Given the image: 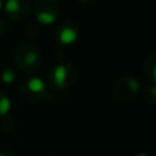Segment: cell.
<instances>
[{
  "instance_id": "cell-1",
  "label": "cell",
  "mask_w": 156,
  "mask_h": 156,
  "mask_svg": "<svg viewBox=\"0 0 156 156\" xmlns=\"http://www.w3.org/2000/svg\"><path fill=\"white\" fill-rule=\"evenodd\" d=\"M15 62L23 73H33L41 65V54L39 49L30 43H21L15 50Z\"/></svg>"
},
{
  "instance_id": "cell-2",
  "label": "cell",
  "mask_w": 156,
  "mask_h": 156,
  "mask_svg": "<svg viewBox=\"0 0 156 156\" xmlns=\"http://www.w3.org/2000/svg\"><path fill=\"white\" fill-rule=\"evenodd\" d=\"M78 68L71 62L57 63L49 71L50 84L56 89H66L72 87L78 80Z\"/></svg>"
},
{
  "instance_id": "cell-3",
  "label": "cell",
  "mask_w": 156,
  "mask_h": 156,
  "mask_svg": "<svg viewBox=\"0 0 156 156\" xmlns=\"http://www.w3.org/2000/svg\"><path fill=\"white\" fill-rule=\"evenodd\" d=\"M20 95L24 101L39 102L48 95V88L43 79L39 77H32L24 80L20 87Z\"/></svg>"
},
{
  "instance_id": "cell-4",
  "label": "cell",
  "mask_w": 156,
  "mask_h": 156,
  "mask_svg": "<svg viewBox=\"0 0 156 156\" xmlns=\"http://www.w3.org/2000/svg\"><path fill=\"white\" fill-rule=\"evenodd\" d=\"M35 18L39 23H52L60 15L61 6L55 0H37L32 5Z\"/></svg>"
},
{
  "instance_id": "cell-5",
  "label": "cell",
  "mask_w": 156,
  "mask_h": 156,
  "mask_svg": "<svg viewBox=\"0 0 156 156\" xmlns=\"http://www.w3.org/2000/svg\"><path fill=\"white\" fill-rule=\"evenodd\" d=\"M139 90V82L132 76H123L115 82L113 95L118 100L129 101L133 100Z\"/></svg>"
},
{
  "instance_id": "cell-6",
  "label": "cell",
  "mask_w": 156,
  "mask_h": 156,
  "mask_svg": "<svg viewBox=\"0 0 156 156\" xmlns=\"http://www.w3.org/2000/svg\"><path fill=\"white\" fill-rule=\"evenodd\" d=\"M2 7L10 21H21L30 12L32 4L27 0H10L2 4Z\"/></svg>"
},
{
  "instance_id": "cell-7",
  "label": "cell",
  "mask_w": 156,
  "mask_h": 156,
  "mask_svg": "<svg viewBox=\"0 0 156 156\" xmlns=\"http://www.w3.org/2000/svg\"><path fill=\"white\" fill-rule=\"evenodd\" d=\"M78 34H79L78 24L74 21H71V20L61 22L56 27L55 33H54L55 39L61 44H71V43H73L77 39Z\"/></svg>"
},
{
  "instance_id": "cell-8",
  "label": "cell",
  "mask_w": 156,
  "mask_h": 156,
  "mask_svg": "<svg viewBox=\"0 0 156 156\" xmlns=\"http://www.w3.org/2000/svg\"><path fill=\"white\" fill-rule=\"evenodd\" d=\"M144 74L156 84V51L149 54L143 62Z\"/></svg>"
},
{
  "instance_id": "cell-9",
  "label": "cell",
  "mask_w": 156,
  "mask_h": 156,
  "mask_svg": "<svg viewBox=\"0 0 156 156\" xmlns=\"http://www.w3.org/2000/svg\"><path fill=\"white\" fill-rule=\"evenodd\" d=\"M143 99L146 104L149 105H152L156 102V84L155 83H151L149 85H146L144 89H143Z\"/></svg>"
},
{
  "instance_id": "cell-10",
  "label": "cell",
  "mask_w": 156,
  "mask_h": 156,
  "mask_svg": "<svg viewBox=\"0 0 156 156\" xmlns=\"http://www.w3.org/2000/svg\"><path fill=\"white\" fill-rule=\"evenodd\" d=\"M16 77H17L16 71H15L12 67H10V66L4 67L2 71H1V73H0L1 82L5 83V84H11V83H13V82L16 80Z\"/></svg>"
},
{
  "instance_id": "cell-11",
  "label": "cell",
  "mask_w": 156,
  "mask_h": 156,
  "mask_svg": "<svg viewBox=\"0 0 156 156\" xmlns=\"http://www.w3.org/2000/svg\"><path fill=\"white\" fill-rule=\"evenodd\" d=\"M11 107V101L7 96L6 93H4L2 90H0V118L5 117Z\"/></svg>"
},
{
  "instance_id": "cell-12",
  "label": "cell",
  "mask_w": 156,
  "mask_h": 156,
  "mask_svg": "<svg viewBox=\"0 0 156 156\" xmlns=\"http://www.w3.org/2000/svg\"><path fill=\"white\" fill-rule=\"evenodd\" d=\"M1 126L6 130H13L16 128V122H15V119L11 116L6 115L5 117L1 118Z\"/></svg>"
},
{
  "instance_id": "cell-13",
  "label": "cell",
  "mask_w": 156,
  "mask_h": 156,
  "mask_svg": "<svg viewBox=\"0 0 156 156\" xmlns=\"http://www.w3.org/2000/svg\"><path fill=\"white\" fill-rule=\"evenodd\" d=\"M9 27H10L9 22L4 18H0V35H4L9 30Z\"/></svg>"
},
{
  "instance_id": "cell-14",
  "label": "cell",
  "mask_w": 156,
  "mask_h": 156,
  "mask_svg": "<svg viewBox=\"0 0 156 156\" xmlns=\"http://www.w3.org/2000/svg\"><path fill=\"white\" fill-rule=\"evenodd\" d=\"M132 156H150L147 152H144V151H139V152H135V154H133Z\"/></svg>"
},
{
  "instance_id": "cell-15",
  "label": "cell",
  "mask_w": 156,
  "mask_h": 156,
  "mask_svg": "<svg viewBox=\"0 0 156 156\" xmlns=\"http://www.w3.org/2000/svg\"><path fill=\"white\" fill-rule=\"evenodd\" d=\"M0 156H15V154L9 152V151H1L0 152Z\"/></svg>"
},
{
  "instance_id": "cell-16",
  "label": "cell",
  "mask_w": 156,
  "mask_h": 156,
  "mask_svg": "<svg viewBox=\"0 0 156 156\" xmlns=\"http://www.w3.org/2000/svg\"><path fill=\"white\" fill-rule=\"evenodd\" d=\"M1 7H2V2H0V9H1Z\"/></svg>"
}]
</instances>
